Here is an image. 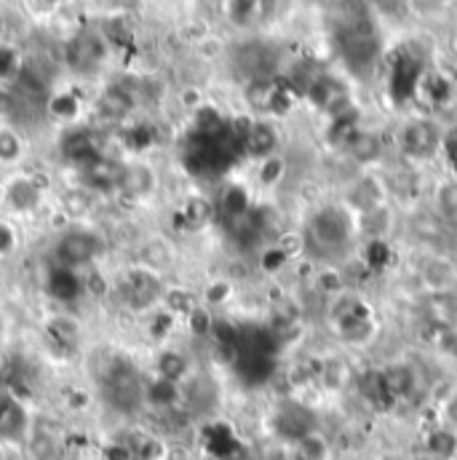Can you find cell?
Instances as JSON below:
<instances>
[{"instance_id":"cell-1","label":"cell","mask_w":457,"mask_h":460,"mask_svg":"<svg viewBox=\"0 0 457 460\" xmlns=\"http://www.w3.org/2000/svg\"><path fill=\"white\" fill-rule=\"evenodd\" d=\"M102 252V241L89 233V230H70V233H62L57 246H54V254H57V262L67 270L73 268H86L97 260V254Z\"/></svg>"},{"instance_id":"cell-2","label":"cell","mask_w":457,"mask_h":460,"mask_svg":"<svg viewBox=\"0 0 457 460\" xmlns=\"http://www.w3.org/2000/svg\"><path fill=\"white\" fill-rule=\"evenodd\" d=\"M105 57H108V43L102 35H94V32H81L67 46V65L78 73H89L100 67Z\"/></svg>"},{"instance_id":"cell-3","label":"cell","mask_w":457,"mask_h":460,"mask_svg":"<svg viewBox=\"0 0 457 460\" xmlns=\"http://www.w3.org/2000/svg\"><path fill=\"white\" fill-rule=\"evenodd\" d=\"M158 188V174L147 164H126L120 172V193L131 199H147Z\"/></svg>"},{"instance_id":"cell-4","label":"cell","mask_w":457,"mask_h":460,"mask_svg":"<svg viewBox=\"0 0 457 460\" xmlns=\"http://www.w3.org/2000/svg\"><path fill=\"white\" fill-rule=\"evenodd\" d=\"M420 279H423V284H426L428 292H434V295H447V292L455 287L457 268L453 265L450 257L439 254V257H431V260L423 265Z\"/></svg>"},{"instance_id":"cell-5","label":"cell","mask_w":457,"mask_h":460,"mask_svg":"<svg viewBox=\"0 0 457 460\" xmlns=\"http://www.w3.org/2000/svg\"><path fill=\"white\" fill-rule=\"evenodd\" d=\"M27 434H30V420L22 402H16L13 396H0V439L16 442L24 439Z\"/></svg>"},{"instance_id":"cell-6","label":"cell","mask_w":457,"mask_h":460,"mask_svg":"<svg viewBox=\"0 0 457 460\" xmlns=\"http://www.w3.org/2000/svg\"><path fill=\"white\" fill-rule=\"evenodd\" d=\"M40 199H43V188L32 177H19L5 188V204L13 212H32L40 207Z\"/></svg>"},{"instance_id":"cell-7","label":"cell","mask_w":457,"mask_h":460,"mask_svg":"<svg viewBox=\"0 0 457 460\" xmlns=\"http://www.w3.org/2000/svg\"><path fill=\"white\" fill-rule=\"evenodd\" d=\"M294 460H332V445L321 431H305L292 445Z\"/></svg>"},{"instance_id":"cell-8","label":"cell","mask_w":457,"mask_h":460,"mask_svg":"<svg viewBox=\"0 0 457 460\" xmlns=\"http://www.w3.org/2000/svg\"><path fill=\"white\" fill-rule=\"evenodd\" d=\"M243 145H246V150H249L251 155H257V158H268V155H273V153H276L278 134H276V128H273L270 123H265V120H254V123L249 126L246 137H243Z\"/></svg>"},{"instance_id":"cell-9","label":"cell","mask_w":457,"mask_h":460,"mask_svg":"<svg viewBox=\"0 0 457 460\" xmlns=\"http://www.w3.org/2000/svg\"><path fill=\"white\" fill-rule=\"evenodd\" d=\"M155 372L161 380H169L174 385H182L190 375H193V367H190V358L180 350H163L155 361Z\"/></svg>"},{"instance_id":"cell-10","label":"cell","mask_w":457,"mask_h":460,"mask_svg":"<svg viewBox=\"0 0 457 460\" xmlns=\"http://www.w3.org/2000/svg\"><path fill=\"white\" fill-rule=\"evenodd\" d=\"M426 453L434 460H455L457 458V431L436 423L426 437Z\"/></svg>"},{"instance_id":"cell-11","label":"cell","mask_w":457,"mask_h":460,"mask_svg":"<svg viewBox=\"0 0 457 460\" xmlns=\"http://www.w3.org/2000/svg\"><path fill=\"white\" fill-rule=\"evenodd\" d=\"M131 108H134V97H131V92H126L120 86L105 89L102 97H100V115L108 118V120L126 118V115L131 113Z\"/></svg>"},{"instance_id":"cell-12","label":"cell","mask_w":457,"mask_h":460,"mask_svg":"<svg viewBox=\"0 0 457 460\" xmlns=\"http://www.w3.org/2000/svg\"><path fill=\"white\" fill-rule=\"evenodd\" d=\"M434 212L447 220L457 223V177L455 180H442L434 190Z\"/></svg>"},{"instance_id":"cell-13","label":"cell","mask_w":457,"mask_h":460,"mask_svg":"<svg viewBox=\"0 0 457 460\" xmlns=\"http://www.w3.org/2000/svg\"><path fill=\"white\" fill-rule=\"evenodd\" d=\"M182 220H185V226L190 230L209 226V220H212V204L207 199H201V196L188 199V204L182 207Z\"/></svg>"},{"instance_id":"cell-14","label":"cell","mask_w":457,"mask_h":460,"mask_svg":"<svg viewBox=\"0 0 457 460\" xmlns=\"http://www.w3.org/2000/svg\"><path fill=\"white\" fill-rule=\"evenodd\" d=\"M163 305L169 308V314L171 316H188L193 308H198V300H196V295L193 292H188V289H182V287H174V289H169V292H163Z\"/></svg>"},{"instance_id":"cell-15","label":"cell","mask_w":457,"mask_h":460,"mask_svg":"<svg viewBox=\"0 0 457 460\" xmlns=\"http://www.w3.org/2000/svg\"><path fill=\"white\" fill-rule=\"evenodd\" d=\"M284 174H286V161L281 155H276V153L262 158V164L257 169V180H259L262 188H276L284 180Z\"/></svg>"},{"instance_id":"cell-16","label":"cell","mask_w":457,"mask_h":460,"mask_svg":"<svg viewBox=\"0 0 457 460\" xmlns=\"http://www.w3.org/2000/svg\"><path fill=\"white\" fill-rule=\"evenodd\" d=\"M404 145L412 153H426V150H431L436 145V137H434L428 123H412L407 128V134H404Z\"/></svg>"},{"instance_id":"cell-17","label":"cell","mask_w":457,"mask_h":460,"mask_svg":"<svg viewBox=\"0 0 457 460\" xmlns=\"http://www.w3.org/2000/svg\"><path fill=\"white\" fill-rule=\"evenodd\" d=\"M273 97H276V86L257 78L249 84V92H246V100L254 111H270L273 108Z\"/></svg>"},{"instance_id":"cell-18","label":"cell","mask_w":457,"mask_h":460,"mask_svg":"<svg viewBox=\"0 0 457 460\" xmlns=\"http://www.w3.org/2000/svg\"><path fill=\"white\" fill-rule=\"evenodd\" d=\"M48 332H51V338H57L59 343L75 345L78 343V338H81V324H78L75 319H70V316H57V319L48 322Z\"/></svg>"},{"instance_id":"cell-19","label":"cell","mask_w":457,"mask_h":460,"mask_svg":"<svg viewBox=\"0 0 457 460\" xmlns=\"http://www.w3.org/2000/svg\"><path fill=\"white\" fill-rule=\"evenodd\" d=\"M67 220H78L86 217L92 212V199L83 190H73L62 199V209H59Z\"/></svg>"},{"instance_id":"cell-20","label":"cell","mask_w":457,"mask_h":460,"mask_svg":"<svg viewBox=\"0 0 457 460\" xmlns=\"http://www.w3.org/2000/svg\"><path fill=\"white\" fill-rule=\"evenodd\" d=\"M48 113L59 118V120H75L78 113H81V102L73 94H54L48 100Z\"/></svg>"},{"instance_id":"cell-21","label":"cell","mask_w":457,"mask_h":460,"mask_svg":"<svg viewBox=\"0 0 457 460\" xmlns=\"http://www.w3.org/2000/svg\"><path fill=\"white\" fill-rule=\"evenodd\" d=\"M30 450L38 460H57L59 458V445L51 434L46 431H32L30 434Z\"/></svg>"},{"instance_id":"cell-22","label":"cell","mask_w":457,"mask_h":460,"mask_svg":"<svg viewBox=\"0 0 457 460\" xmlns=\"http://www.w3.org/2000/svg\"><path fill=\"white\" fill-rule=\"evenodd\" d=\"M22 139L11 128H0V164H16L22 158Z\"/></svg>"},{"instance_id":"cell-23","label":"cell","mask_w":457,"mask_h":460,"mask_svg":"<svg viewBox=\"0 0 457 460\" xmlns=\"http://www.w3.org/2000/svg\"><path fill=\"white\" fill-rule=\"evenodd\" d=\"M188 324H190V332L198 338H209L215 332V316L204 305H198L188 314Z\"/></svg>"},{"instance_id":"cell-24","label":"cell","mask_w":457,"mask_h":460,"mask_svg":"<svg viewBox=\"0 0 457 460\" xmlns=\"http://www.w3.org/2000/svg\"><path fill=\"white\" fill-rule=\"evenodd\" d=\"M350 153L358 158V161H369V158H377L380 153V145L372 134H356L350 139Z\"/></svg>"},{"instance_id":"cell-25","label":"cell","mask_w":457,"mask_h":460,"mask_svg":"<svg viewBox=\"0 0 457 460\" xmlns=\"http://www.w3.org/2000/svg\"><path fill=\"white\" fill-rule=\"evenodd\" d=\"M439 423L457 431V385L453 391H447L439 402Z\"/></svg>"},{"instance_id":"cell-26","label":"cell","mask_w":457,"mask_h":460,"mask_svg":"<svg viewBox=\"0 0 457 460\" xmlns=\"http://www.w3.org/2000/svg\"><path fill=\"white\" fill-rule=\"evenodd\" d=\"M230 292H233L230 279H217V281H212V284L204 289V303H207V305H223V303H228L230 300Z\"/></svg>"},{"instance_id":"cell-27","label":"cell","mask_w":457,"mask_h":460,"mask_svg":"<svg viewBox=\"0 0 457 460\" xmlns=\"http://www.w3.org/2000/svg\"><path fill=\"white\" fill-rule=\"evenodd\" d=\"M19 70H22L19 54L13 49L0 46V81H16Z\"/></svg>"},{"instance_id":"cell-28","label":"cell","mask_w":457,"mask_h":460,"mask_svg":"<svg viewBox=\"0 0 457 460\" xmlns=\"http://www.w3.org/2000/svg\"><path fill=\"white\" fill-rule=\"evenodd\" d=\"M259 8V0H230V16L238 22V24H246L254 19Z\"/></svg>"},{"instance_id":"cell-29","label":"cell","mask_w":457,"mask_h":460,"mask_svg":"<svg viewBox=\"0 0 457 460\" xmlns=\"http://www.w3.org/2000/svg\"><path fill=\"white\" fill-rule=\"evenodd\" d=\"M161 460H196V453L190 450V445H185L180 439H166Z\"/></svg>"},{"instance_id":"cell-30","label":"cell","mask_w":457,"mask_h":460,"mask_svg":"<svg viewBox=\"0 0 457 460\" xmlns=\"http://www.w3.org/2000/svg\"><path fill=\"white\" fill-rule=\"evenodd\" d=\"M83 289L92 297H102V295H108V279L100 270H89V273H83Z\"/></svg>"},{"instance_id":"cell-31","label":"cell","mask_w":457,"mask_h":460,"mask_svg":"<svg viewBox=\"0 0 457 460\" xmlns=\"http://www.w3.org/2000/svg\"><path fill=\"white\" fill-rule=\"evenodd\" d=\"M150 142H153V131L145 128V126H134V128L126 134V145H131V147H136V150L147 147Z\"/></svg>"},{"instance_id":"cell-32","label":"cell","mask_w":457,"mask_h":460,"mask_svg":"<svg viewBox=\"0 0 457 460\" xmlns=\"http://www.w3.org/2000/svg\"><path fill=\"white\" fill-rule=\"evenodd\" d=\"M108 43H126L128 38H131V30H128V24L126 22H120V19H113V22H108Z\"/></svg>"},{"instance_id":"cell-33","label":"cell","mask_w":457,"mask_h":460,"mask_svg":"<svg viewBox=\"0 0 457 460\" xmlns=\"http://www.w3.org/2000/svg\"><path fill=\"white\" fill-rule=\"evenodd\" d=\"M196 46H198L201 57H217V54L223 51V43H220L217 38H209V35H207L204 40H198Z\"/></svg>"},{"instance_id":"cell-34","label":"cell","mask_w":457,"mask_h":460,"mask_svg":"<svg viewBox=\"0 0 457 460\" xmlns=\"http://www.w3.org/2000/svg\"><path fill=\"white\" fill-rule=\"evenodd\" d=\"M11 246H13V230L8 228L5 223H0V254L11 252Z\"/></svg>"},{"instance_id":"cell-35","label":"cell","mask_w":457,"mask_h":460,"mask_svg":"<svg viewBox=\"0 0 457 460\" xmlns=\"http://www.w3.org/2000/svg\"><path fill=\"white\" fill-rule=\"evenodd\" d=\"M182 105H185V108H193V111L204 108V105H201V94H198V89H185V94H182Z\"/></svg>"},{"instance_id":"cell-36","label":"cell","mask_w":457,"mask_h":460,"mask_svg":"<svg viewBox=\"0 0 457 460\" xmlns=\"http://www.w3.org/2000/svg\"><path fill=\"white\" fill-rule=\"evenodd\" d=\"M46 3H51V5H57V3H65V0H46Z\"/></svg>"},{"instance_id":"cell-37","label":"cell","mask_w":457,"mask_h":460,"mask_svg":"<svg viewBox=\"0 0 457 460\" xmlns=\"http://www.w3.org/2000/svg\"><path fill=\"white\" fill-rule=\"evenodd\" d=\"M0 38H3V19H0Z\"/></svg>"},{"instance_id":"cell-38","label":"cell","mask_w":457,"mask_h":460,"mask_svg":"<svg viewBox=\"0 0 457 460\" xmlns=\"http://www.w3.org/2000/svg\"><path fill=\"white\" fill-rule=\"evenodd\" d=\"M455 51H457V32H455Z\"/></svg>"}]
</instances>
